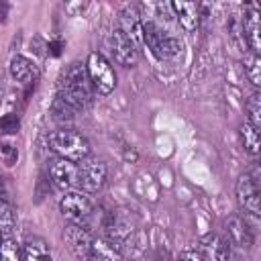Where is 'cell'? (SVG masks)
Masks as SVG:
<instances>
[{"label":"cell","mask_w":261,"mask_h":261,"mask_svg":"<svg viewBox=\"0 0 261 261\" xmlns=\"http://www.w3.org/2000/svg\"><path fill=\"white\" fill-rule=\"evenodd\" d=\"M20 128V118L18 114H4L0 118V133L4 135H14Z\"/></svg>","instance_id":"484cf974"},{"label":"cell","mask_w":261,"mask_h":261,"mask_svg":"<svg viewBox=\"0 0 261 261\" xmlns=\"http://www.w3.org/2000/svg\"><path fill=\"white\" fill-rule=\"evenodd\" d=\"M49 112H51V118L57 120V122H71V120L75 118V112H77V110L57 94V96L53 98V102H51Z\"/></svg>","instance_id":"44dd1931"},{"label":"cell","mask_w":261,"mask_h":261,"mask_svg":"<svg viewBox=\"0 0 261 261\" xmlns=\"http://www.w3.org/2000/svg\"><path fill=\"white\" fill-rule=\"evenodd\" d=\"M104 232L106 237H112L116 241H124L133 232V220L126 210H112L106 214L104 220Z\"/></svg>","instance_id":"8fae6325"},{"label":"cell","mask_w":261,"mask_h":261,"mask_svg":"<svg viewBox=\"0 0 261 261\" xmlns=\"http://www.w3.org/2000/svg\"><path fill=\"white\" fill-rule=\"evenodd\" d=\"M90 257H94V259H106V261L120 259L122 257V245H120V241H116L112 237L92 239Z\"/></svg>","instance_id":"2e32d148"},{"label":"cell","mask_w":261,"mask_h":261,"mask_svg":"<svg viewBox=\"0 0 261 261\" xmlns=\"http://www.w3.org/2000/svg\"><path fill=\"white\" fill-rule=\"evenodd\" d=\"M239 137H241V143H243V147H245L247 153H251V155H257V153H259L261 139H259V130H257V126H253L251 122L241 124V128H239Z\"/></svg>","instance_id":"ffe728a7"},{"label":"cell","mask_w":261,"mask_h":261,"mask_svg":"<svg viewBox=\"0 0 261 261\" xmlns=\"http://www.w3.org/2000/svg\"><path fill=\"white\" fill-rule=\"evenodd\" d=\"M0 259H6V261H18L22 259V249L20 245L14 241V239H4L0 243Z\"/></svg>","instance_id":"d4e9b609"},{"label":"cell","mask_w":261,"mask_h":261,"mask_svg":"<svg viewBox=\"0 0 261 261\" xmlns=\"http://www.w3.org/2000/svg\"><path fill=\"white\" fill-rule=\"evenodd\" d=\"M22 259H27V261H49L51 259L49 245L43 239H37V237L29 239L22 245Z\"/></svg>","instance_id":"d6986e66"},{"label":"cell","mask_w":261,"mask_h":261,"mask_svg":"<svg viewBox=\"0 0 261 261\" xmlns=\"http://www.w3.org/2000/svg\"><path fill=\"white\" fill-rule=\"evenodd\" d=\"M92 234L86 226L82 224H69L65 230H63V241L65 245L69 247V251L75 255V257H82V259H88L90 257V249H92Z\"/></svg>","instance_id":"9c48e42d"},{"label":"cell","mask_w":261,"mask_h":261,"mask_svg":"<svg viewBox=\"0 0 261 261\" xmlns=\"http://www.w3.org/2000/svg\"><path fill=\"white\" fill-rule=\"evenodd\" d=\"M133 43L135 47L143 43V22H141V16H139V10L135 6H126L120 16H118V27Z\"/></svg>","instance_id":"4fadbf2b"},{"label":"cell","mask_w":261,"mask_h":261,"mask_svg":"<svg viewBox=\"0 0 261 261\" xmlns=\"http://www.w3.org/2000/svg\"><path fill=\"white\" fill-rule=\"evenodd\" d=\"M57 94L75 110H86L94 100V88L84 63L73 61L61 69L57 80Z\"/></svg>","instance_id":"6da1fadb"},{"label":"cell","mask_w":261,"mask_h":261,"mask_svg":"<svg viewBox=\"0 0 261 261\" xmlns=\"http://www.w3.org/2000/svg\"><path fill=\"white\" fill-rule=\"evenodd\" d=\"M143 43L159 59H171V57L179 55V51H181V43L175 37H171L165 31H161L151 20L149 22H143Z\"/></svg>","instance_id":"3957f363"},{"label":"cell","mask_w":261,"mask_h":261,"mask_svg":"<svg viewBox=\"0 0 261 261\" xmlns=\"http://www.w3.org/2000/svg\"><path fill=\"white\" fill-rule=\"evenodd\" d=\"M245 73H247L249 82H251L255 88L261 86V59H259L257 53H253V55H249V57L245 59Z\"/></svg>","instance_id":"603a6c76"},{"label":"cell","mask_w":261,"mask_h":261,"mask_svg":"<svg viewBox=\"0 0 261 261\" xmlns=\"http://www.w3.org/2000/svg\"><path fill=\"white\" fill-rule=\"evenodd\" d=\"M245 2H249V0H245Z\"/></svg>","instance_id":"d6a6232c"},{"label":"cell","mask_w":261,"mask_h":261,"mask_svg":"<svg viewBox=\"0 0 261 261\" xmlns=\"http://www.w3.org/2000/svg\"><path fill=\"white\" fill-rule=\"evenodd\" d=\"M226 234H228L230 245H234L243 251H249L253 247V232L249 228V222L241 216H228L226 218Z\"/></svg>","instance_id":"7c38bea8"},{"label":"cell","mask_w":261,"mask_h":261,"mask_svg":"<svg viewBox=\"0 0 261 261\" xmlns=\"http://www.w3.org/2000/svg\"><path fill=\"white\" fill-rule=\"evenodd\" d=\"M0 151H2V157H4V161L8 163V165H14L16 163V159H18V151H16V147H12V145H0Z\"/></svg>","instance_id":"4316f807"},{"label":"cell","mask_w":261,"mask_h":261,"mask_svg":"<svg viewBox=\"0 0 261 261\" xmlns=\"http://www.w3.org/2000/svg\"><path fill=\"white\" fill-rule=\"evenodd\" d=\"M6 16H8V4L6 0H0V22H4Z\"/></svg>","instance_id":"f546056e"},{"label":"cell","mask_w":261,"mask_h":261,"mask_svg":"<svg viewBox=\"0 0 261 261\" xmlns=\"http://www.w3.org/2000/svg\"><path fill=\"white\" fill-rule=\"evenodd\" d=\"M10 75L20 84H31L39 77V71L31 59H27L22 55H14L10 59Z\"/></svg>","instance_id":"ac0fdd59"},{"label":"cell","mask_w":261,"mask_h":261,"mask_svg":"<svg viewBox=\"0 0 261 261\" xmlns=\"http://www.w3.org/2000/svg\"><path fill=\"white\" fill-rule=\"evenodd\" d=\"M110 49H112V55L114 59L124 65V67H133L139 59V51L135 47V43L120 31V29H114L112 31V37H110Z\"/></svg>","instance_id":"30bf717a"},{"label":"cell","mask_w":261,"mask_h":261,"mask_svg":"<svg viewBox=\"0 0 261 261\" xmlns=\"http://www.w3.org/2000/svg\"><path fill=\"white\" fill-rule=\"evenodd\" d=\"M47 49H49V55L57 57V55L61 53V43H59V41H53V43H49V45H47Z\"/></svg>","instance_id":"83f0119b"},{"label":"cell","mask_w":261,"mask_h":261,"mask_svg":"<svg viewBox=\"0 0 261 261\" xmlns=\"http://www.w3.org/2000/svg\"><path fill=\"white\" fill-rule=\"evenodd\" d=\"M47 143H49V149L53 153H57L59 157H65L69 161H75V163L90 155V143H88V139L82 133L71 130V128L53 130L49 135Z\"/></svg>","instance_id":"7a4b0ae2"},{"label":"cell","mask_w":261,"mask_h":261,"mask_svg":"<svg viewBox=\"0 0 261 261\" xmlns=\"http://www.w3.org/2000/svg\"><path fill=\"white\" fill-rule=\"evenodd\" d=\"M181 259H204V255L200 251H184Z\"/></svg>","instance_id":"f1b7e54d"},{"label":"cell","mask_w":261,"mask_h":261,"mask_svg":"<svg viewBox=\"0 0 261 261\" xmlns=\"http://www.w3.org/2000/svg\"><path fill=\"white\" fill-rule=\"evenodd\" d=\"M0 194H2V177H0Z\"/></svg>","instance_id":"4dcf8cb0"},{"label":"cell","mask_w":261,"mask_h":261,"mask_svg":"<svg viewBox=\"0 0 261 261\" xmlns=\"http://www.w3.org/2000/svg\"><path fill=\"white\" fill-rule=\"evenodd\" d=\"M16 224V212H14V206L0 198V232L2 234H8Z\"/></svg>","instance_id":"7402d4cb"},{"label":"cell","mask_w":261,"mask_h":261,"mask_svg":"<svg viewBox=\"0 0 261 261\" xmlns=\"http://www.w3.org/2000/svg\"><path fill=\"white\" fill-rule=\"evenodd\" d=\"M200 253H202L204 257L218 259V261L230 259V257H232L230 241H228V237L222 239V237H218V234H206V237H202V241H200Z\"/></svg>","instance_id":"9a60e30c"},{"label":"cell","mask_w":261,"mask_h":261,"mask_svg":"<svg viewBox=\"0 0 261 261\" xmlns=\"http://www.w3.org/2000/svg\"><path fill=\"white\" fill-rule=\"evenodd\" d=\"M86 69H88V75H90V82H92L94 92H98V94H110L114 90V86H116V73H114L110 61L102 53L92 51L88 55Z\"/></svg>","instance_id":"277c9868"},{"label":"cell","mask_w":261,"mask_h":261,"mask_svg":"<svg viewBox=\"0 0 261 261\" xmlns=\"http://www.w3.org/2000/svg\"><path fill=\"white\" fill-rule=\"evenodd\" d=\"M77 163V186L88 194H96L106 181V165L100 159H92L90 155Z\"/></svg>","instance_id":"5b68a950"},{"label":"cell","mask_w":261,"mask_h":261,"mask_svg":"<svg viewBox=\"0 0 261 261\" xmlns=\"http://www.w3.org/2000/svg\"><path fill=\"white\" fill-rule=\"evenodd\" d=\"M259 194H261V188L255 186V181L251 179L249 173H243L237 179V200H239V206L245 212H249L251 216H259L261 214Z\"/></svg>","instance_id":"ba28073f"},{"label":"cell","mask_w":261,"mask_h":261,"mask_svg":"<svg viewBox=\"0 0 261 261\" xmlns=\"http://www.w3.org/2000/svg\"><path fill=\"white\" fill-rule=\"evenodd\" d=\"M243 33H245V41H247L249 49L259 55V51H261V24H259V12L255 8L247 12V16L243 20Z\"/></svg>","instance_id":"e0dca14e"},{"label":"cell","mask_w":261,"mask_h":261,"mask_svg":"<svg viewBox=\"0 0 261 261\" xmlns=\"http://www.w3.org/2000/svg\"><path fill=\"white\" fill-rule=\"evenodd\" d=\"M173 14L177 16L184 31H196L200 24V10L196 0H169Z\"/></svg>","instance_id":"5bb4252c"},{"label":"cell","mask_w":261,"mask_h":261,"mask_svg":"<svg viewBox=\"0 0 261 261\" xmlns=\"http://www.w3.org/2000/svg\"><path fill=\"white\" fill-rule=\"evenodd\" d=\"M59 210L65 216V220H69L73 224L86 226L88 220L92 218V202L82 192H73V190L67 192L59 202Z\"/></svg>","instance_id":"8992f818"},{"label":"cell","mask_w":261,"mask_h":261,"mask_svg":"<svg viewBox=\"0 0 261 261\" xmlns=\"http://www.w3.org/2000/svg\"><path fill=\"white\" fill-rule=\"evenodd\" d=\"M49 177L55 188L59 190H71L77 186V165L75 161H69L65 157H57L49 163Z\"/></svg>","instance_id":"52a82bcc"},{"label":"cell","mask_w":261,"mask_h":261,"mask_svg":"<svg viewBox=\"0 0 261 261\" xmlns=\"http://www.w3.org/2000/svg\"><path fill=\"white\" fill-rule=\"evenodd\" d=\"M247 116H249V122L253 126H261V94L259 92H253L247 100Z\"/></svg>","instance_id":"cb8c5ba5"},{"label":"cell","mask_w":261,"mask_h":261,"mask_svg":"<svg viewBox=\"0 0 261 261\" xmlns=\"http://www.w3.org/2000/svg\"><path fill=\"white\" fill-rule=\"evenodd\" d=\"M0 243H2V232H0Z\"/></svg>","instance_id":"1f68e13d"}]
</instances>
